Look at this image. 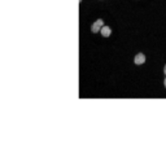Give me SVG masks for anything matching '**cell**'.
Masks as SVG:
<instances>
[{
    "label": "cell",
    "instance_id": "2",
    "mask_svg": "<svg viewBox=\"0 0 166 153\" xmlns=\"http://www.w3.org/2000/svg\"><path fill=\"white\" fill-rule=\"evenodd\" d=\"M134 63L136 64V65H141V64L145 63V56H144L143 53H138L135 56V59H134Z\"/></svg>",
    "mask_w": 166,
    "mask_h": 153
},
{
    "label": "cell",
    "instance_id": "3",
    "mask_svg": "<svg viewBox=\"0 0 166 153\" xmlns=\"http://www.w3.org/2000/svg\"><path fill=\"white\" fill-rule=\"evenodd\" d=\"M100 33H101V35L104 38H108V37H110V34H112V29L109 27V26H103L101 27V30H100Z\"/></svg>",
    "mask_w": 166,
    "mask_h": 153
},
{
    "label": "cell",
    "instance_id": "5",
    "mask_svg": "<svg viewBox=\"0 0 166 153\" xmlns=\"http://www.w3.org/2000/svg\"><path fill=\"white\" fill-rule=\"evenodd\" d=\"M163 84H165V87H166V78H165V82H163Z\"/></svg>",
    "mask_w": 166,
    "mask_h": 153
},
{
    "label": "cell",
    "instance_id": "1",
    "mask_svg": "<svg viewBox=\"0 0 166 153\" xmlns=\"http://www.w3.org/2000/svg\"><path fill=\"white\" fill-rule=\"evenodd\" d=\"M103 26H104V21H103V20L95 21V22L92 23V26H91V31H92L93 34H96V33H99L100 30H101Z\"/></svg>",
    "mask_w": 166,
    "mask_h": 153
},
{
    "label": "cell",
    "instance_id": "4",
    "mask_svg": "<svg viewBox=\"0 0 166 153\" xmlns=\"http://www.w3.org/2000/svg\"><path fill=\"white\" fill-rule=\"evenodd\" d=\"M163 73H165V75H166V65H165V68H163Z\"/></svg>",
    "mask_w": 166,
    "mask_h": 153
}]
</instances>
